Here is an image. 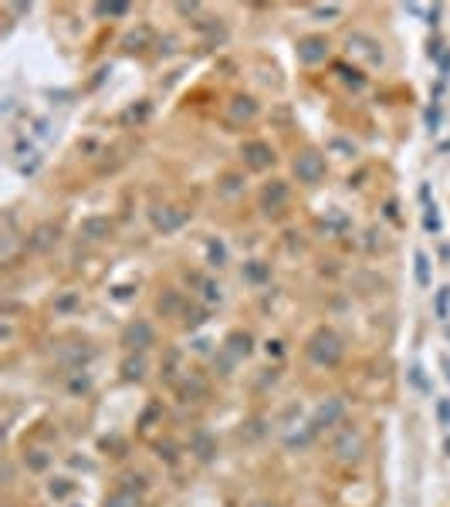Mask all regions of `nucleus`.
<instances>
[{
    "mask_svg": "<svg viewBox=\"0 0 450 507\" xmlns=\"http://www.w3.org/2000/svg\"><path fill=\"white\" fill-rule=\"evenodd\" d=\"M308 355H312L318 366H335L339 359H342V338L329 328H322V332L312 335V342H308Z\"/></svg>",
    "mask_w": 450,
    "mask_h": 507,
    "instance_id": "nucleus-1",
    "label": "nucleus"
},
{
    "mask_svg": "<svg viewBox=\"0 0 450 507\" xmlns=\"http://www.w3.org/2000/svg\"><path fill=\"white\" fill-rule=\"evenodd\" d=\"M294 173H298L301 183H318L325 176V159L315 156V153H305V156L294 159Z\"/></svg>",
    "mask_w": 450,
    "mask_h": 507,
    "instance_id": "nucleus-2",
    "label": "nucleus"
},
{
    "mask_svg": "<svg viewBox=\"0 0 450 507\" xmlns=\"http://www.w3.org/2000/svg\"><path fill=\"white\" fill-rule=\"evenodd\" d=\"M240 153H244V162H247L251 169H268L274 162V153L268 142H244Z\"/></svg>",
    "mask_w": 450,
    "mask_h": 507,
    "instance_id": "nucleus-3",
    "label": "nucleus"
},
{
    "mask_svg": "<svg viewBox=\"0 0 450 507\" xmlns=\"http://www.w3.org/2000/svg\"><path fill=\"white\" fill-rule=\"evenodd\" d=\"M325 55H329V44H325V38H305L301 44H298V58L305 61V64L325 61Z\"/></svg>",
    "mask_w": 450,
    "mask_h": 507,
    "instance_id": "nucleus-4",
    "label": "nucleus"
},
{
    "mask_svg": "<svg viewBox=\"0 0 450 507\" xmlns=\"http://www.w3.org/2000/svg\"><path fill=\"white\" fill-rule=\"evenodd\" d=\"M261 200H264V207H268V210H278V207L288 200V186H285L281 179H274L271 186L264 190V196H261Z\"/></svg>",
    "mask_w": 450,
    "mask_h": 507,
    "instance_id": "nucleus-5",
    "label": "nucleus"
},
{
    "mask_svg": "<svg viewBox=\"0 0 450 507\" xmlns=\"http://www.w3.org/2000/svg\"><path fill=\"white\" fill-rule=\"evenodd\" d=\"M136 504H139V497H136V490H132V487L112 490V494H109V501H105V507H136Z\"/></svg>",
    "mask_w": 450,
    "mask_h": 507,
    "instance_id": "nucleus-6",
    "label": "nucleus"
},
{
    "mask_svg": "<svg viewBox=\"0 0 450 507\" xmlns=\"http://www.w3.org/2000/svg\"><path fill=\"white\" fill-rule=\"evenodd\" d=\"M170 210H173V207H159L156 214H153L159 230H177L179 223H183V214H170Z\"/></svg>",
    "mask_w": 450,
    "mask_h": 507,
    "instance_id": "nucleus-7",
    "label": "nucleus"
},
{
    "mask_svg": "<svg viewBox=\"0 0 450 507\" xmlns=\"http://www.w3.org/2000/svg\"><path fill=\"white\" fill-rule=\"evenodd\" d=\"M125 338H129V342H139V349H146V345H153V328H149L146 321H139V325H132V328L125 332Z\"/></svg>",
    "mask_w": 450,
    "mask_h": 507,
    "instance_id": "nucleus-8",
    "label": "nucleus"
},
{
    "mask_svg": "<svg viewBox=\"0 0 450 507\" xmlns=\"http://www.w3.org/2000/svg\"><path fill=\"white\" fill-rule=\"evenodd\" d=\"M231 112H234V118H254V112H257V105H254V98H234V105H231Z\"/></svg>",
    "mask_w": 450,
    "mask_h": 507,
    "instance_id": "nucleus-9",
    "label": "nucleus"
},
{
    "mask_svg": "<svg viewBox=\"0 0 450 507\" xmlns=\"http://www.w3.org/2000/svg\"><path fill=\"white\" fill-rule=\"evenodd\" d=\"M105 230H109V220H88L81 227V234H88V237H98V234H105Z\"/></svg>",
    "mask_w": 450,
    "mask_h": 507,
    "instance_id": "nucleus-10",
    "label": "nucleus"
},
{
    "mask_svg": "<svg viewBox=\"0 0 450 507\" xmlns=\"http://www.w3.org/2000/svg\"><path fill=\"white\" fill-rule=\"evenodd\" d=\"M359 440H349V436H346V440H342V443H339V453H342V457H359Z\"/></svg>",
    "mask_w": 450,
    "mask_h": 507,
    "instance_id": "nucleus-11",
    "label": "nucleus"
},
{
    "mask_svg": "<svg viewBox=\"0 0 450 507\" xmlns=\"http://www.w3.org/2000/svg\"><path fill=\"white\" fill-rule=\"evenodd\" d=\"M125 11H129L125 4H109V7L102 4V7H98V14H125Z\"/></svg>",
    "mask_w": 450,
    "mask_h": 507,
    "instance_id": "nucleus-12",
    "label": "nucleus"
},
{
    "mask_svg": "<svg viewBox=\"0 0 450 507\" xmlns=\"http://www.w3.org/2000/svg\"><path fill=\"white\" fill-rule=\"evenodd\" d=\"M254 507H271V504H254Z\"/></svg>",
    "mask_w": 450,
    "mask_h": 507,
    "instance_id": "nucleus-13",
    "label": "nucleus"
}]
</instances>
